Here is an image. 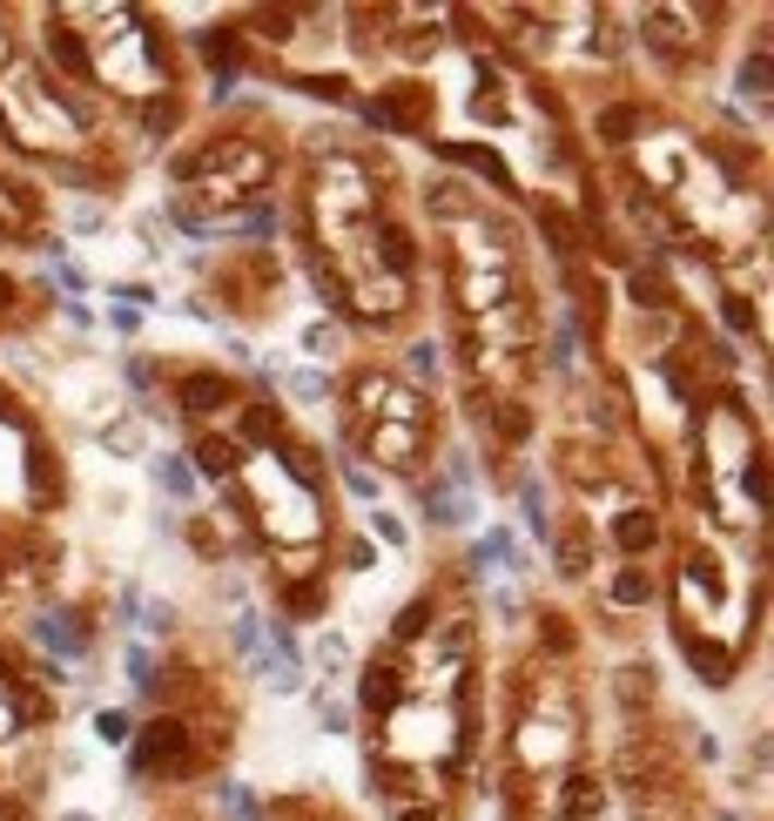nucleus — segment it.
<instances>
[{
	"label": "nucleus",
	"instance_id": "obj_11",
	"mask_svg": "<svg viewBox=\"0 0 774 821\" xmlns=\"http://www.w3.org/2000/svg\"><path fill=\"white\" fill-rule=\"evenodd\" d=\"M761 82H767V61H761V55H754V61H748V68H741V88H748V95H761Z\"/></svg>",
	"mask_w": 774,
	"mask_h": 821
},
{
	"label": "nucleus",
	"instance_id": "obj_9",
	"mask_svg": "<svg viewBox=\"0 0 774 821\" xmlns=\"http://www.w3.org/2000/svg\"><path fill=\"white\" fill-rule=\"evenodd\" d=\"M613 593H619V600H627V606H640V600L653 593V585H646L640 572H627V579H619V585H613Z\"/></svg>",
	"mask_w": 774,
	"mask_h": 821
},
{
	"label": "nucleus",
	"instance_id": "obj_1",
	"mask_svg": "<svg viewBox=\"0 0 774 821\" xmlns=\"http://www.w3.org/2000/svg\"><path fill=\"white\" fill-rule=\"evenodd\" d=\"M182 748V727L176 721H155L148 734H142V748H135V768H155V761H169Z\"/></svg>",
	"mask_w": 774,
	"mask_h": 821
},
{
	"label": "nucleus",
	"instance_id": "obj_7",
	"mask_svg": "<svg viewBox=\"0 0 774 821\" xmlns=\"http://www.w3.org/2000/svg\"><path fill=\"white\" fill-rule=\"evenodd\" d=\"M317 660H324V667L337 674V667H343V660H351V647H343V633H324V647H317Z\"/></svg>",
	"mask_w": 774,
	"mask_h": 821
},
{
	"label": "nucleus",
	"instance_id": "obj_2",
	"mask_svg": "<svg viewBox=\"0 0 774 821\" xmlns=\"http://www.w3.org/2000/svg\"><path fill=\"white\" fill-rule=\"evenodd\" d=\"M155 479H162V492H176V498H189V485H196L182 458H155Z\"/></svg>",
	"mask_w": 774,
	"mask_h": 821
},
{
	"label": "nucleus",
	"instance_id": "obj_13",
	"mask_svg": "<svg viewBox=\"0 0 774 821\" xmlns=\"http://www.w3.org/2000/svg\"><path fill=\"white\" fill-rule=\"evenodd\" d=\"M398 821H438V814H424V808H404V814H398Z\"/></svg>",
	"mask_w": 774,
	"mask_h": 821
},
{
	"label": "nucleus",
	"instance_id": "obj_10",
	"mask_svg": "<svg viewBox=\"0 0 774 821\" xmlns=\"http://www.w3.org/2000/svg\"><path fill=\"white\" fill-rule=\"evenodd\" d=\"M619 539H627V545H653V526H646V519H640V512H633V519H627V526H619Z\"/></svg>",
	"mask_w": 774,
	"mask_h": 821
},
{
	"label": "nucleus",
	"instance_id": "obj_6",
	"mask_svg": "<svg viewBox=\"0 0 774 821\" xmlns=\"http://www.w3.org/2000/svg\"><path fill=\"white\" fill-rule=\"evenodd\" d=\"M498 290H506L498 277H472V283H464V297H472V310H492V297H498Z\"/></svg>",
	"mask_w": 774,
	"mask_h": 821
},
{
	"label": "nucleus",
	"instance_id": "obj_4",
	"mask_svg": "<svg viewBox=\"0 0 774 821\" xmlns=\"http://www.w3.org/2000/svg\"><path fill=\"white\" fill-rule=\"evenodd\" d=\"M101 438H108V451H122V458H129V451H142V432H135V424H108Z\"/></svg>",
	"mask_w": 774,
	"mask_h": 821
},
{
	"label": "nucleus",
	"instance_id": "obj_5",
	"mask_svg": "<svg viewBox=\"0 0 774 821\" xmlns=\"http://www.w3.org/2000/svg\"><path fill=\"white\" fill-rule=\"evenodd\" d=\"M290 398L317 405V398H324V377H317V371H297V377H290Z\"/></svg>",
	"mask_w": 774,
	"mask_h": 821
},
{
	"label": "nucleus",
	"instance_id": "obj_3",
	"mask_svg": "<svg viewBox=\"0 0 774 821\" xmlns=\"http://www.w3.org/2000/svg\"><path fill=\"white\" fill-rule=\"evenodd\" d=\"M182 398H189V405H203V411H216V405H222V384H216V377H189V384H182Z\"/></svg>",
	"mask_w": 774,
	"mask_h": 821
},
{
	"label": "nucleus",
	"instance_id": "obj_14",
	"mask_svg": "<svg viewBox=\"0 0 774 821\" xmlns=\"http://www.w3.org/2000/svg\"><path fill=\"white\" fill-rule=\"evenodd\" d=\"M8 297H14V290H8V277H0V303H8Z\"/></svg>",
	"mask_w": 774,
	"mask_h": 821
},
{
	"label": "nucleus",
	"instance_id": "obj_15",
	"mask_svg": "<svg viewBox=\"0 0 774 821\" xmlns=\"http://www.w3.org/2000/svg\"><path fill=\"white\" fill-rule=\"evenodd\" d=\"M61 821H95V814H61Z\"/></svg>",
	"mask_w": 774,
	"mask_h": 821
},
{
	"label": "nucleus",
	"instance_id": "obj_8",
	"mask_svg": "<svg viewBox=\"0 0 774 821\" xmlns=\"http://www.w3.org/2000/svg\"><path fill=\"white\" fill-rule=\"evenodd\" d=\"M196 458H203V472H216V479L229 472V445H222V438H209V445H203Z\"/></svg>",
	"mask_w": 774,
	"mask_h": 821
},
{
	"label": "nucleus",
	"instance_id": "obj_12",
	"mask_svg": "<svg viewBox=\"0 0 774 821\" xmlns=\"http://www.w3.org/2000/svg\"><path fill=\"white\" fill-rule=\"evenodd\" d=\"M432 364H438V350H432V343H418V350H411V371H418V377H432Z\"/></svg>",
	"mask_w": 774,
	"mask_h": 821
}]
</instances>
